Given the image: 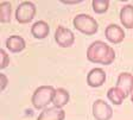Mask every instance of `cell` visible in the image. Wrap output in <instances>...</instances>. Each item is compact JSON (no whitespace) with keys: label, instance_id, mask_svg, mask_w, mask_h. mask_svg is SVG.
Returning a JSON list of instances; mask_svg holds the SVG:
<instances>
[{"label":"cell","instance_id":"6da1fadb","mask_svg":"<svg viewBox=\"0 0 133 120\" xmlns=\"http://www.w3.org/2000/svg\"><path fill=\"white\" fill-rule=\"evenodd\" d=\"M87 58L91 63L109 65L115 59V51L107 43L102 41H95L87 49Z\"/></svg>","mask_w":133,"mask_h":120},{"label":"cell","instance_id":"7a4b0ae2","mask_svg":"<svg viewBox=\"0 0 133 120\" xmlns=\"http://www.w3.org/2000/svg\"><path fill=\"white\" fill-rule=\"evenodd\" d=\"M56 88L52 86H41L38 87L32 94L31 102L36 109H45L48 108L49 103H52V99L55 95Z\"/></svg>","mask_w":133,"mask_h":120},{"label":"cell","instance_id":"3957f363","mask_svg":"<svg viewBox=\"0 0 133 120\" xmlns=\"http://www.w3.org/2000/svg\"><path fill=\"white\" fill-rule=\"evenodd\" d=\"M72 24L76 30L87 36H93L99 30V24H97L96 19L86 13L77 14L72 20Z\"/></svg>","mask_w":133,"mask_h":120},{"label":"cell","instance_id":"277c9868","mask_svg":"<svg viewBox=\"0 0 133 120\" xmlns=\"http://www.w3.org/2000/svg\"><path fill=\"white\" fill-rule=\"evenodd\" d=\"M36 5L32 1H23L16 10V19L20 24H28L36 16Z\"/></svg>","mask_w":133,"mask_h":120},{"label":"cell","instance_id":"5b68a950","mask_svg":"<svg viewBox=\"0 0 133 120\" xmlns=\"http://www.w3.org/2000/svg\"><path fill=\"white\" fill-rule=\"evenodd\" d=\"M93 117L96 120H111L113 117V108L102 99H97L93 103Z\"/></svg>","mask_w":133,"mask_h":120},{"label":"cell","instance_id":"8992f818","mask_svg":"<svg viewBox=\"0 0 133 120\" xmlns=\"http://www.w3.org/2000/svg\"><path fill=\"white\" fill-rule=\"evenodd\" d=\"M55 42L61 48H69L75 42V35L69 29L58 26L55 31Z\"/></svg>","mask_w":133,"mask_h":120},{"label":"cell","instance_id":"52a82bcc","mask_svg":"<svg viewBox=\"0 0 133 120\" xmlns=\"http://www.w3.org/2000/svg\"><path fill=\"white\" fill-rule=\"evenodd\" d=\"M116 88L124 94L125 98L131 96L133 87V75L131 73H120L116 80Z\"/></svg>","mask_w":133,"mask_h":120},{"label":"cell","instance_id":"ba28073f","mask_svg":"<svg viewBox=\"0 0 133 120\" xmlns=\"http://www.w3.org/2000/svg\"><path fill=\"white\" fill-rule=\"evenodd\" d=\"M106 71L102 68H94L87 75V83L89 87L93 88H97L101 87L106 82Z\"/></svg>","mask_w":133,"mask_h":120},{"label":"cell","instance_id":"9c48e42d","mask_svg":"<svg viewBox=\"0 0 133 120\" xmlns=\"http://www.w3.org/2000/svg\"><path fill=\"white\" fill-rule=\"evenodd\" d=\"M106 38L113 44H119L125 39V31L116 24H109L105 30Z\"/></svg>","mask_w":133,"mask_h":120},{"label":"cell","instance_id":"30bf717a","mask_svg":"<svg viewBox=\"0 0 133 120\" xmlns=\"http://www.w3.org/2000/svg\"><path fill=\"white\" fill-rule=\"evenodd\" d=\"M65 119V111L63 108H58L56 106L48 107L39 113L37 120H64Z\"/></svg>","mask_w":133,"mask_h":120},{"label":"cell","instance_id":"8fae6325","mask_svg":"<svg viewBox=\"0 0 133 120\" xmlns=\"http://www.w3.org/2000/svg\"><path fill=\"white\" fill-rule=\"evenodd\" d=\"M5 45L7 48V50H10L13 54H17L24 50L26 46V43H25V39L23 37L18 36V35H13L5 41Z\"/></svg>","mask_w":133,"mask_h":120},{"label":"cell","instance_id":"7c38bea8","mask_svg":"<svg viewBox=\"0 0 133 120\" xmlns=\"http://www.w3.org/2000/svg\"><path fill=\"white\" fill-rule=\"evenodd\" d=\"M50 34V26L44 20H38L31 26V35L37 39H44Z\"/></svg>","mask_w":133,"mask_h":120},{"label":"cell","instance_id":"4fadbf2b","mask_svg":"<svg viewBox=\"0 0 133 120\" xmlns=\"http://www.w3.org/2000/svg\"><path fill=\"white\" fill-rule=\"evenodd\" d=\"M120 22L126 29H133V5H125L120 10Z\"/></svg>","mask_w":133,"mask_h":120},{"label":"cell","instance_id":"5bb4252c","mask_svg":"<svg viewBox=\"0 0 133 120\" xmlns=\"http://www.w3.org/2000/svg\"><path fill=\"white\" fill-rule=\"evenodd\" d=\"M70 95L69 92L64 88H56L55 90V95H54L52 99V103L54 106L58 107V108H63L66 103L69 102Z\"/></svg>","mask_w":133,"mask_h":120},{"label":"cell","instance_id":"9a60e30c","mask_svg":"<svg viewBox=\"0 0 133 120\" xmlns=\"http://www.w3.org/2000/svg\"><path fill=\"white\" fill-rule=\"evenodd\" d=\"M12 17V5L10 1H1L0 3V22L8 23L11 22Z\"/></svg>","mask_w":133,"mask_h":120},{"label":"cell","instance_id":"2e32d148","mask_svg":"<svg viewBox=\"0 0 133 120\" xmlns=\"http://www.w3.org/2000/svg\"><path fill=\"white\" fill-rule=\"evenodd\" d=\"M107 98H108V100L111 101L112 103H114V105H116V106L121 105V103L124 102V100L126 99L124 96V94H122V93L120 92L116 87H112V88H109V89H108Z\"/></svg>","mask_w":133,"mask_h":120},{"label":"cell","instance_id":"e0dca14e","mask_svg":"<svg viewBox=\"0 0 133 120\" xmlns=\"http://www.w3.org/2000/svg\"><path fill=\"white\" fill-rule=\"evenodd\" d=\"M91 6L95 13L102 14L108 11L109 7V0H93L91 1Z\"/></svg>","mask_w":133,"mask_h":120},{"label":"cell","instance_id":"ac0fdd59","mask_svg":"<svg viewBox=\"0 0 133 120\" xmlns=\"http://www.w3.org/2000/svg\"><path fill=\"white\" fill-rule=\"evenodd\" d=\"M10 63V56L4 49H0V69H5Z\"/></svg>","mask_w":133,"mask_h":120},{"label":"cell","instance_id":"d6986e66","mask_svg":"<svg viewBox=\"0 0 133 120\" xmlns=\"http://www.w3.org/2000/svg\"><path fill=\"white\" fill-rule=\"evenodd\" d=\"M8 84V78L5 74H0V89L5 90Z\"/></svg>","mask_w":133,"mask_h":120},{"label":"cell","instance_id":"ffe728a7","mask_svg":"<svg viewBox=\"0 0 133 120\" xmlns=\"http://www.w3.org/2000/svg\"><path fill=\"white\" fill-rule=\"evenodd\" d=\"M131 101L133 103V87H132V93H131Z\"/></svg>","mask_w":133,"mask_h":120}]
</instances>
